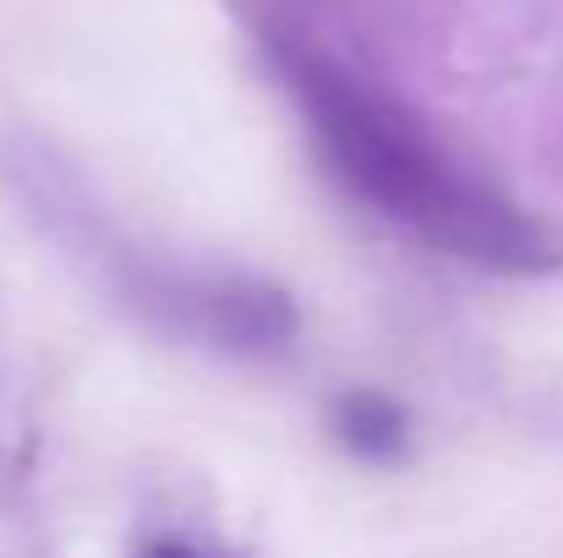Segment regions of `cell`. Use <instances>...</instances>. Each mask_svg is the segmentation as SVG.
<instances>
[{"label":"cell","mask_w":563,"mask_h":558,"mask_svg":"<svg viewBox=\"0 0 563 558\" xmlns=\"http://www.w3.org/2000/svg\"><path fill=\"white\" fill-rule=\"evenodd\" d=\"M285 77L334 160L351 192H362L377 214L399 219L438 252H454L465 263L487 269H542L548 241L482 182H471L427 132L410 110L383 99L345 66L312 55V50H285Z\"/></svg>","instance_id":"cell-1"},{"label":"cell","mask_w":563,"mask_h":558,"mask_svg":"<svg viewBox=\"0 0 563 558\" xmlns=\"http://www.w3.org/2000/svg\"><path fill=\"white\" fill-rule=\"evenodd\" d=\"M191 307H197V329L224 346H279L296 329L290 302L257 280H213L202 296H191Z\"/></svg>","instance_id":"cell-2"},{"label":"cell","mask_w":563,"mask_h":558,"mask_svg":"<svg viewBox=\"0 0 563 558\" xmlns=\"http://www.w3.org/2000/svg\"><path fill=\"white\" fill-rule=\"evenodd\" d=\"M334 433H340V444L351 449V455H362V460H394L399 449H405V411L394 405V400H383V394H345L340 405H334Z\"/></svg>","instance_id":"cell-3"},{"label":"cell","mask_w":563,"mask_h":558,"mask_svg":"<svg viewBox=\"0 0 563 558\" xmlns=\"http://www.w3.org/2000/svg\"><path fill=\"white\" fill-rule=\"evenodd\" d=\"M137 558H202V554H191V548H181V543H154V548H143Z\"/></svg>","instance_id":"cell-4"}]
</instances>
